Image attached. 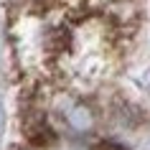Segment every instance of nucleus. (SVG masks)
Instances as JSON below:
<instances>
[{"instance_id": "f03ea898", "label": "nucleus", "mask_w": 150, "mask_h": 150, "mask_svg": "<svg viewBox=\"0 0 150 150\" xmlns=\"http://www.w3.org/2000/svg\"><path fill=\"white\" fill-rule=\"evenodd\" d=\"M92 112L84 107V104H76L74 110L69 112V125L74 127V130H79V132H84V130H89L92 127Z\"/></svg>"}, {"instance_id": "7ed1b4c3", "label": "nucleus", "mask_w": 150, "mask_h": 150, "mask_svg": "<svg viewBox=\"0 0 150 150\" xmlns=\"http://www.w3.org/2000/svg\"><path fill=\"white\" fill-rule=\"evenodd\" d=\"M99 150H127L125 145H120V142H102V145H99Z\"/></svg>"}, {"instance_id": "f257e3e1", "label": "nucleus", "mask_w": 150, "mask_h": 150, "mask_svg": "<svg viewBox=\"0 0 150 150\" xmlns=\"http://www.w3.org/2000/svg\"><path fill=\"white\" fill-rule=\"evenodd\" d=\"M25 132H28V140H31L33 145H41V148H48V145H54V142H56L54 127L48 125L43 117H38L36 122H31V125L25 127Z\"/></svg>"}]
</instances>
